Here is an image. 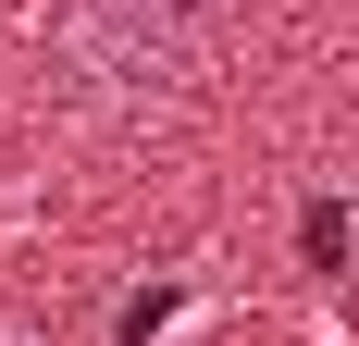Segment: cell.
Wrapping results in <instances>:
<instances>
[{"instance_id":"6da1fadb","label":"cell","mask_w":359,"mask_h":346,"mask_svg":"<svg viewBox=\"0 0 359 346\" xmlns=\"http://www.w3.org/2000/svg\"><path fill=\"white\" fill-rule=\"evenodd\" d=\"M0 346H37V334H13V321H0Z\"/></svg>"}]
</instances>
